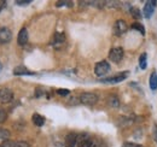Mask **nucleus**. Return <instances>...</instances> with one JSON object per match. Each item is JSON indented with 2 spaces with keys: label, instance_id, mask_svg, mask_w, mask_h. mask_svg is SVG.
Returning <instances> with one entry per match:
<instances>
[{
  "label": "nucleus",
  "instance_id": "nucleus-11",
  "mask_svg": "<svg viewBox=\"0 0 157 147\" xmlns=\"http://www.w3.org/2000/svg\"><path fill=\"white\" fill-rule=\"evenodd\" d=\"M65 42V35L63 33H56L53 35V40H52V46L55 48H59L62 45H64Z\"/></svg>",
  "mask_w": 157,
  "mask_h": 147
},
{
  "label": "nucleus",
  "instance_id": "nucleus-24",
  "mask_svg": "<svg viewBox=\"0 0 157 147\" xmlns=\"http://www.w3.org/2000/svg\"><path fill=\"white\" fill-rule=\"evenodd\" d=\"M32 2V0H17L16 4L20 5V6H25V5H29Z\"/></svg>",
  "mask_w": 157,
  "mask_h": 147
},
{
  "label": "nucleus",
  "instance_id": "nucleus-9",
  "mask_svg": "<svg viewBox=\"0 0 157 147\" xmlns=\"http://www.w3.org/2000/svg\"><path fill=\"white\" fill-rule=\"evenodd\" d=\"M13 99V93L9 88H0V103H9Z\"/></svg>",
  "mask_w": 157,
  "mask_h": 147
},
{
  "label": "nucleus",
  "instance_id": "nucleus-19",
  "mask_svg": "<svg viewBox=\"0 0 157 147\" xmlns=\"http://www.w3.org/2000/svg\"><path fill=\"white\" fill-rule=\"evenodd\" d=\"M9 138H10V131H9L7 129L0 128V140L6 141Z\"/></svg>",
  "mask_w": 157,
  "mask_h": 147
},
{
  "label": "nucleus",
  "instance_id": "nucleus-22",
  "mask_svg": "<svg viewBox=\"0 0 157 147\" xmlns=\"http://www.w3.org/2000/svg\"><path fill=\"white\" fill-rule=\"evenodd\" d=\"M6 118H7V113H6V111L0 110V123H4V122L6 121Z\"/></svg>",
  "mask_w": 157,
  "mask_h": 147
},
{
  "label": "nucleus",
  "instance_id": "nucleus-25",
  "mask_svg": "<svg viewBox=\"0 0 157 147\" xmlns=\"http://www.w3.org/2000/svg\"><path fill=\"white\" fill-rule=\"evenodd\" d=\"M13 147H29V145H28V142H25V141H16Z\"/></svg>",
  "mask_w": 157,
  "mask_h": 147
},
{
  "label": "nucleus",
  "instance_id": "nucleus-29",
  "mask_svg": "<svg viewBox=\"0 0 157 147\" xmlns=\"http://www.w3.org/2000/svg\"><path fill=\"white\" fill-rule=\"evenodd\" d=\"M154 130H155V131H154V135H155V141L157 142V124H155V126H154Z\"/></svg>",
  "mask_w": 157,
  "mask_h": 147
},
{
  "label": "nucleus",
  "instance_id": "nucleus-4",
  "mask_svg": "<svg viewBox=\"0 0 157 147\" xmlns=\"http://www.w3.org/2000/svg\"><path fill=\"white\" fill-rule=\"evenodd\" d=\"M128 74H129L128 71H123V73H120L117 75H115V76H113V77L101 78L100 82H103V83H118V82L123 81L124 78H127L128 77Z\"/></svg>",
  "mask_w": 157,
  "mask_h": 147
},
{
  "label": "nucleus",
  "instance_id": "nucleus-8",
  "mask_svg": "<svg viewBox=\"0 0 157 147\" xmlns=\"http://www.w3.org/2000/svg\"><path fill=\"white\" fill-rule=\"evenodd\" d=\"M12 39V33L9 28L1 27L0 28V43H7Z\"/></svg>",
  "mask_w": 157,
  "mask_h": 147
},
{
  "label": "nucleus",
  "instance_id": "nucleus-13",
  "mask_svg": "<svg viewBox=\"0 0 157 147\" xmlns=\"http://www.w3.org/2000/svg\"><path fill=\"white\" fill-rule=\"evenodd\" d=\"M13 75H16V76H22V75H35V73L28 70L24 65H18V66H16V68L13 69Z\"/></svg>",
  "mask_w": 157,
  "mask_h": 147
},
{
  "label": "nucleus",
  "instance_id": "nucleus-17",
  "mask_svg": "<svg viewBox=\"0 0 157 147\" xmlns=\"http://www.w3.org/2000/svg\"><path fill=\"white\" fill-rule=\"evenodd\" d=\"M131 28L134 29V30H138L141 35H145V28H144L143 24H140V23H133V24L131 25Z\"/></svg>",
  "mask_w": 157,
  "mask_h": 147
},
{
  "label": "nucleus",
  "instance_id": "nucleus-21",
  "mask_svg": "<svg viewBox=\"0 0 157 147\" xmlns=\"http://www.w3.org/2000/svg\"><path fill=\"white\" fill-rule=\"evenodd\" d=\"M56 5H57V7L65 6V5H68V7H71L73 6V1H57Z\"/></svg>",
  "mask_w": 157,
  "mask_h": 147
},
{
  "label": "nucleus",
  "instance_id": "nucleus-12",
  "mask_svg": "<svg viewBox=\"0 0 157 147\" xmlns=\"http://www.w3.org/2000/svg\"><path fill=\"white\" fill-rule=\"evenodd\" d=\"M17 42L20 46H24L28 42V30L25 28H22L20 30L18 36H17Z\"/></svg>",
  "mask_w": 157,
  "mask_h": 147
},
{
  "label": "nucleus",
  "instance_id": "nucleus-2",
  "mask_svg": "<svg viewBox=\"0 0 157 147\" xmlns=\"http://www.w3.org/2000/svg\"><path fill=\"white\" fill-rule=\"evenodd\" d=\"M110 71V64L106 62V60H101L96 64V68H94V73L98 77H101Z\"/></svg>",
  "mask_w": 157,
  "mask_h": 147
},
{
  "label": "nucleus",
  "instance_id": "nucleus-1",
  "mask_svg": "<svg viewBox=\"0 0 157 147\" xmlns=\"http://www.w3.org/2000/svg\"><path fill=\"white\" fill-rule=\"evenodd\" d=\"M98 101V96L94 93H82L80 95V103L85 105H94Z\"/></svg>",
  "mask_w": 157,
  "mask_h": 147
},
{
  "label": "nucleus",
  "instance_id": "nucleus-10",
  "mask_svg": "<svg viewBox=\"0 0 157 147\" xmlns=\"http://www.w3.org/2000/svg\"><path fill=\"white\" fill-rule=\"evenodd\" d=\"M78 144V135L74 133H70L65 136L64 140V147H75Z\"/></svg>",
  "mask_w": 157,
  "mask_h": 147
},
{
  "label": "nucleus",
  "instance_id": "nucleus-14",
  "mask_svg": "<svg viewBox=\"0 0 157 147\" xmlns=\"http://www.w3.org/2000/svg\"><path fill=\"white\" fill-rule=\"evenodd\" d=\"M32 121L36 127H42L45 124V118L39 113H34L33 117H32Z\"/></svg>",
  "mask_w": 157,
  "mask_h": 147
},
{
  "label": "nucleus",
  "instance_id": "nucleus-3",
  "mask_svg": "<svg viewBox=\"0 0 157 147\" xmlns=\"http://www.w3.org/2000/svg\"><path fill=\"white\" fill-rule=\"evenodd\" d=\"M127 30H128V24L126 23V21L118 19V21L115 22V25H114V34H115L116 36H121V35L124 34Z\"/></svg>",
  "mask_w": 157,
  "mask_h": 147
},
{
  "label": "nucleus",
  "instance_id": "nucleus-15",
  "mask_svg": "<svg viewBox=\"0 0 157 147\" xmlns=\"http://www.w3.org/2000/svg\"><path fill=\"white\" fill-rule=\"evenodd\" d=\"M149 85H150L151 91H156V89H157V75H156V73H155V71L151 74V76H150Z\"/></svg>",
  "mask_w": 157,
  "mask_h": 147
},
{
  "label": "nucleus",
  "instance_id": "nucleus-5",
  "mask_svg": "<svg viewBox=\"0 0 157 147\" xmlns=\"http://www.w3.org/2000/svg\"><path fill=\"white\" fill-rule=\"evenodd\" d=\"M123 55H124V52H123V50L121 47H114L109 52V59L111 62H114V63H118V62L122 60Z\"/></svg>",
  "mask_w": 157,
  "mask_h": 147
},
{
  "label": "nucleus",
  "instance_id": "nucleus-26",
  "mask_svg": "<svg viewBox=\"0 0 157 147\" xmlns=\"http://www.w3.org/2000/svg\"><path fill=\"white\" fill-rule=\"evenodd\" d=\"M122 147H143L141 145H138V144H134V142H124Z\"/></svg>",
  "mask_w": 157,
  "mask_h": 147
},
{
  "label": "nucleus",
  "instance_id": "nucleus-16",
  "mask_svg": "<svg viewBox=\"0 0 157 147\" xmlns=\"http://www.w3.org/2000/svg\"><path fill=\"white\" fill-rule=\"evenodd\" d=\"M146 66H147V55H146V53H143L139 58V68L141 70H145Z\"/></svg>",
  "mask_w": 157,
  "mask_h": 147
},
{
  "label": "nucleus",
  "instance_id": "nucleus-23",
  "mask_svg": "<svg viewBox=\"0 0 157 147\" xmlns=\"http://www.w3.org/2000/svg\"><path fill=\"white\" fill-rule=\"evenodd\" d=\"M70 93V91L69 89H64V88H60V89H58L57 91V94L58 95H60V96H65V95H68Z\"/></svg>",
  "mask_w": 157,
  "mask_h": 147
},
{
  "label": "nucleus",
  "instance_id": "nucleus-20",
  "mask_svg": "<svg viewBox=\"0 0 157 147\" xmlns=\"http://www.w3.org/2000/svg\"><path fill=\"white\" fill-rule=\"evenodd\" d=\"M129 12H131V15L136 19L141 18V12L139 11V9H137V7H131V9H129Z\"/></svg>",
  "mask_w": 157,
  "mask_h": 147
},
{
  "label": "nucleus",
  "instance_id": "nucleus-6",
  "mask_svg": "<svg viewBox=\"0 0 157 147\" xmlns=\"http://www.w3.org/2000/svg\"><path fill=\"white\" fill-rule=\"evenodd\" d=\"M156 5H157V1L156 0H150V1H146L145 2V6H144V10H143V15L144 17L146 18H150L156 9Z\"/></svg>",
  "mask_w": 157,
  "mask_h": 147
},
{
  "label": "nucleus",
  "instance_id": "nucleus-27",
  "mask_svg": "<svg viewBox=\"0 0 157 147\" xmlns=\"http://www.w3.org/2000/svg\"><path fill=\"white\" fill-rule=\"evenodd\" d=\"M15 146V142H11V141H4L0 147H13Z\"/></svg>",
  "mask_w": 157,
  "mask_h": 147
},
{
  "label": "nucleus",
  "instance_id": "nucleus-18",
  "mask_svg": "<svg viewBox=\"0 0 157 147\" xmlns=\"http://www.w3.org/2000/svg\"><path fill=\"white\" fill-rule=\"evenodd\" d=\"M108 103H109V105L113 106V107H118V106H120V100L117 99V96H115V95L110 96L109 100H108Z\"/></svg>",
  "mask_w": 157,
  "mask_h": 147
},
{
  "label": "nucleus",
  "instance_id": "nucleus-28",
  "mask_svg": "<svg viewBox=\"0 0 157 147\" xmlns=\"http://www.w3.org/2000/svg\"><path fill=\"white\" fill-rule=\"evenodd\" d=\"M92 147H105V145H104L103 142H94V141H93Z\"/></svg>",
  "mask_w": 157,
  "mask_h": 147
},
{
  "label": "nucleus",
  "instance_id": "nucleus-7",
  "mask_svg": "<svg viewBox=\"0 0 157 147\" xmlns=\"http://www.w3.org/2000/svg\"><path fill=\"white\" fill-rule=\"evenodd\" d=\"M78 147H92L93 141L87 134H81L78 135Z\"/></svg>",
  "mask_w": 157,
  "mask_h": 147
},
{
  "label": "nucleus",
  "instance_id": "nucleus-30",
  "mask_svg": "<svg viewBox=\"0 0 157 147\" xmlns=\"http://www.w3.org/2000/svg\"><path fill=\"white\" fill-rule=\"evenodd\" d=\"M1 69H2V65H1V63H0V70H1Z\"/></svg>",
  "mask_w": 157,
  "mask_h": 147
}]
</instances>
